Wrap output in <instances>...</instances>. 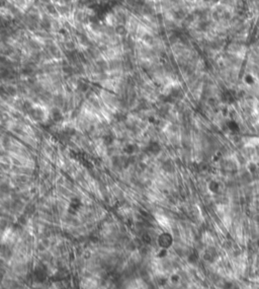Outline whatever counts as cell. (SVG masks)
Returning <instances> with one entry per match:
<instances>
[{
	"label": "cell",
	"mask_w": 259,
	"mask_h": 289,
	"mask_svg": "<svg viewBox=\"0 0 259 289\" xmlns=\"http://www.w3.org/2000/svg\"><path fill=\"white\" fill-rule=\"evenodd\" d=\"M114 31H116V35L118 36L120 38H125L129 33V29L126 24H122V23H118L114 27Z\"/></svg>",
	"instance_id": "1"
}]
</instances>
